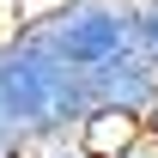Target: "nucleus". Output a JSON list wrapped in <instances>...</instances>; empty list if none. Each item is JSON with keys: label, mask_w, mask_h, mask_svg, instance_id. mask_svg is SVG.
<instances>
[{"label": "nucleus", "mask_w": 158, "mask_h": 158, "mask_svg": "<svg viewBox=\"0 0 158 158\" xmlns=\"http://www.w3.org/2000/svg\"><path fill=\"white\" fill-rule=\"evenodd\" d=\"M85 116H91L85 73H73L31 24H19L0 43V128L31 152L43 140L79 134Z\"/></svg>", "instance_id": "nucleus-1"}, {"label": "nucleus", "mask_w": 158, "mask_h": 158, "mask_svg": "<svg viewBox=\"0 0 158 158\" xmlns=\"http://www.w3.org/2000/svg\"><path fill=\"white\" fill-rule=\"evenodd\" d=\"M31 31H37L73 73H91V67H103L110 55H122V49L140 43L134 0H61L55 12L31 19Z\"/></svg>", "instance_id": "nucleus-2"}, {"label": "nucleus", "mask_w": 158, "mask_h": 158, "mask_svg": "<svg viewBox=\"0 0 158 158\" xmlns=\"http://www.w3.org/2000/svg\"><path fill=\"white\" fill-rule=\"evenodd\" d=\"M85 91H91V116H128V122H140L152 110V98H158V61L146 55V43H134V49L110 55L103 67H91V73H85Z\"/></svg>", "instance_id": "nucleus-3"}, {"label": "nucleus", "mask_w": 158, "mask_h": 158, "mask_svg": "<svg viewBox=\"0 0 158 158\" xmlns=\"http://www.w3.org/2000/svg\"><path fill=\"white\" fill-rule=\"evenodd\" d=\"M31 158H98V152H91L79 134H61V140H43V146H31Z\"/></svg>", "instance_id": "nucleus-4"}, {"label": "nucleus", "mask_w": 158, "mask_h": 158, "mask_svg": "<svg viewBox=\"0 0 158 158\" xmlns=\"http://www.w3.org/2000/svg\"><path fill=\"white\" fill-rule=\"evenodd\" d=\"M134 24H140V43H146V55L158 61V0H134Z\"/></svg>", "instance_id": "nucleus-5"}, {"label": "nucleus", "mask_w": 158, "mask_h": 158, "mask_svg": "<svg viewBox=\"0 0 158 158\" xmlns=\"http://www.w3.org/2000/svg\"><path fill=\"white\" fill-rule=\"evenodd\" d=\"M110 158H158V146H152V140H146V134H134V140H128V146H116V152H110Z\"/></svg>", "instance_id": "nucleus-6"}, {"label": "nucleus", "mask_w": 158, "mask_h": 158, "mask_svg": "<svg viewBox=\"0 0 158 158\" xmlns=\"http://www.w3.org/2000/svg\"><path fill=\"white\" fill-rule=\"evenodd\" d=\"M140 134H146V140H152V146H158V98H152V110L140 116Z\"/></svg>", "instance_id": "nucleus-7"}, {"label": "nucleus", "mask_w": 158, "mask_h": 158, "mask_svg": "<svg viewBox=\"0 0 158 158\" xmlns=\"http://www.w3.org/2000/svg\"><path fill=\"white\" fill-rule=\"evenodd\" d=\"M0 158H24V146H19L12 134H6V128H0Z\"/></svg>", "instance_id": "nucleus-8"}, {"label": "nucleus", "mask_w": 158, "mask_h": 158, "mask_svg": "<svg viewBox=\"0 0 158 158\" xmlns=\"http://www.w3.org/2000/svg\"><path fill=\"white\" fill-rule=\"evenodd\" d=\"M24 158H31V152H24Z\"/></svg>", "instance_id": "nucleus-9"}]
</instances>
